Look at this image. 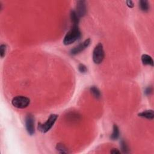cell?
I'll use <instances>...</instances> for the list:
<instances>
[{"mask_svg": "<svg viewBox=\"0 0 154 154\" xmlns=\"http://www.w3.org/2000/svg\"><path fill=\"white\" fill-rule=\"evenodd\" d=\"M110 153H113V154H119V153H120V151H119L117 149H113L110 151Z\"/></svg>", "mask_w": 154, "mask_h": 154, "instance_id": "ffe728a7", "label": "cell"}, {"mask_svg": "<svg viewBox=\"0 0 154 154\" xmlns=\"http://www.w3.org/2000/svg\"><path fill=\"white\" fill-rule=\"evenodd\" d=\"M152 92V88L150 86L148 87V88L145 89V91H144V93H145L146 95H150Z\"/></svg>", "mask_w": 154, "mask_h": 154, "instance_id": "ac0fdd59", "label": "cell"}, {"mask_svg": "<svg viewBox=\"0 0 154 154\" xmlns=\"http://www.w3.org/2000/svg\"><path fill=\"white\" fill-rule=\"evenodd\" d=\"M91 43L90 38H89L88 39H86L82 43H80L79 45H76L74 48L71 50V54L73 55H76L83 52L84 50H85L87 48H88Z\"/></svg>", "mask_w": 154, "mask_h": 154, "instance_id": "8992f818", "label": "cell"}, {"mask_svg": "<svg viewBox=\"0 0 154 154\" xmlns=\"http://www.w3.org/2000/svg\"><path fill=\"white\" fill-rule=\"evenodd\" d=\"M25 127L28 134L30 136H33L35 132V130L34 119L32 114H28L25 118Z\"/></svg>", "mask_w": 154, "mask_h": 154, "instance_id": "5b68a950", "label": "cell"}, {"mask_svg": "<svg viewBox=\"0 0 154 154\" xmlns=\"http://www.w3.org/2000/svg\"><path fill=\"white\" fill-rule=\"evenodd\" d=\"M90 91L95 99H99L101 98V93L97 87L95 85L91 86V88H90Z\"/></svg>", "mask_w": 154, "mask_h": 154, "instance_id": "30bf717a", "label": "cell"}, {"mask_svg": "<svg viewBox=\"0 0 154 154\" xmlns=\"http://www.w3.org/2000/svg\"><path fill=\"white\" fill-rule=\"evenodd\" d=\"M105 57L104 48L102 43H99L96 45L93 51V61L95 64H101Z\"/></svg>", "mask_w": 154, "mask_h": 154, "instance_id": "3957f363", "label": "cell"}, {"mask_svg": "<svg viewBox=\"0 0 154 154\" xmlns=\"http://www.w3.org/2000/svg\"><path fill=\"white\" fill-rule=\"evenodd\" d=\"M81 33L78 25H73L71 30L67 32L64 37L63 43L64 45H70L81 38Z\"/></svg>", "mask_w": 154, "mask_h": 154, "instance_id": "6da1fadb", "label": "cell"}, {"mask_svg": "<svg viewBox=\"0 0 154 154\" xmlns=\"http://www.w3.org/2000/svg\"><path fill=\"white\" fill-rule=\"evenodd\" d=\"M126 3H127V5L128 6V7H129L130 8H133L134 6V3L132 1H127Z\"/></svg>", "mask_w": 154, "mask_h": 154, "instance_id": "d6986e66", "label": "cell"}, {"mask_svg": "<svg viewBox=\"0 0 154 154\" xmlns=\"http://www.w3.org/2000/svg\"><path fill=\"white\" fill-rule=\"evenodd\" d=\"M141 62L144 65H149L153 66V60L152 58L147 54H143L141 56Z\"/></svg>", "mask_w": 154, "mask_h": 154, "instance_id": "9c48e42d", "label": "cell"}, {"mask_svg": "<svg viewBox=\"0 0 154 154\" xmlns=\"http://www.w3.org/2000/svg\"><path fill=\"white\" fill-rule=\"evenodd\" d=\"M139 7L141 10L144 12H147L149 10V4L147 0H141L139 1Z\"/></svg>", "mask_w": 154, "mask_h": 154, "instance_id": "7c38bea8", "label": "cell"}, {"mask_svg": "<svg viewBox=\"0 0 154 154\" xmlns=\"http://www.w3.org/2000/svg\"><path fill=\"white\" fill-rule=\"evenodd\" d=\"M56 149L57 152L60 153H68L67 149L62 143H58L56 146Z\"/></svg>", "mask_w": 154, "mask_h": 154, "instance_id": "9a60e30c", "label": "cell"}, {"mask_svg": "<svg viewBox=\"0 0 154 154\" xmlns=\"http://www.w3.org/2000/svg\"><path fill=\"white\" fill-rule=\"evenodd\" d=\"M120 149L123 153H130V149L128 146L127 142L123 139L120 141Z\"/></svg>", "mask_w": 154, "mask_h": 154, "instance_id": "5bb4252c", "label": "cell"}, {"mask_svg": "<svg viewBox=\"0 0 154 154\" xmlns=\"http://www.w3.org/2000/svg\"><path fill=\"white\" fill-rule=\"evenodd\" d=\"M6 45L4 44H2L0 46V55L1 58H3L6 55Z\"/></svg>", "mask_w": 154, "mask_h": 154, "instance_id": "e0dca14e", "label": "cell"}, {"mask_svg": "<svg viewBox=\"0 0 154 154\" xmlns=\"http://www.w3.org/2000/svg\"><path fill=\"white\" fill-rule=\"evenodd\" d=\"M78 69L79 72L81 74H85L88 72V68H87V67L83 64H80L78 65Z\"/></svg>", "mask_w": 154, "mask_h": 154, "instance_id": "2e32d148", "label": "cell"}, {"mask_svg": "<svg viewBox=\"0 0 154 154\" xmlns=\"http://www.w3.org/2000/svg\"><path fill=\"white\" fill-rule=\"evenodd\" d=\"M71 19L73 25H78L80 22V17L77 15L75 10H72L71 12Z\"/></svg>", "mask_w": 154, "mask_h": 154, "instance_id": "4fadbf2b", "label": "cell"}, {"mask_svg": "<svg viewBox=\"0 0 154 154\" xmlns=\"http://www.w3.org/2000/svg\"><path fill=\"white\" fill-rule=\"evenodd\" d=\"M12 104L15 107L17 108L23 109L27 108L30 105V99L26 96H18L12 99Z\"/></svg>", "mask_w": 154, "mask_h": 154, "instance_id": "277c9868", "label": "cell"}, {"mask_svg": "<svg viewBox=\"0 0 154 154\" xmlns=\"http://www.w3.org/2000/svg\"><path fill=\"white\" fill-rule=\"evenodd\" d=\"M139 117L147 119L148 120H153L154 118V112L152 110H145L138 114Z\"/></svg>", "mask_w": 154, "mask_h": 154, "instance_id": "ba28073f", "label": "cell"}, {"mask_svg": "<svg viewBox=\"0 0 154 154\" xmlns=\"http://www.w3.org/2000/svg\"><path fill=\"white\" fill-rule=\"evenodd\" d=\"M80 18L84 16L87 13V6L85 1H78L76 3V10H75Z\"/></svg>", "mask_w": 154, "mask_h": 154, "instance_id": "52a82bcc", "label": "cell"}, {"mask_svg": "<svg viewBox=\"0 0 154 154\" xmlns=\"http://www.w3.org/2000/svg\"><path fill=\"white\" fill-rule=\"evenodd\" d=\"M120 136V131L119 128L118 127V125H113V132L110 136V139L112 140H116L119 139Z\"/></svg>", "mask_w": 154, "mask_h": 154, "instance_id": "8fae6325", "label": "cell"}, {"mask_svg": "<svg viewBox=\"0 0 154 154\" xmlns=\"http://www.w3.org/2000/svg\"><path fill=\"white\" fill-rule=\"evenodd\" d=\"M59 118V116L55 114H52L48 119L44 123H38V130L42 133H46L49 131L54 126L57 119Z\"/></svg>", "mask_w": 154, "mask_h": 154, "instance_id": "7a4b0ae2", "label": "cell"}]
</instances>
